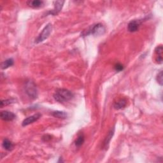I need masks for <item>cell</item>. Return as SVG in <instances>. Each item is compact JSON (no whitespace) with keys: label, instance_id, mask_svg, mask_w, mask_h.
<instances>
[{"label":"cell","instance_id":"cell-1","mask_svg":"<svg viewBox=\"0 0 163 163\" xmlns=\"http://www.w3.org/2000/svg\"><path fill=\"white\" fill-rule=\"evenodd\" d=\"M73 96V94L70 91L66 89H58L54 94L55 100L59 103H65V102L71 100Z\"/></svg>","mask_w":163,"mask_h":163},{"label":"cell","instance_id":"cell-2","mask_svg":"<svg viewBox=\"0 0 163 163\" xmlns=\"http://www.w3.org/2000/svg\"><path fill=\"white\" fill-rule=\"evenodd\" d=\"M104 32H105V28H104V26L102 24H100V23H98V24L91 26L86 31H84L82 33V36H86L90 35V34L100 36L101 34H103Z\"/></svg>","mask_w":163,"mask_h":163},{"label":"cell","instance_id":"cell-3","mask_svg":"<svg viewBox=\"0 0 163 163\" xmlns=\"http://www.w3.org/2000/svg\"><path fill=\"white\" fill-rule=\"evenodd\" d=\"M26 92L32 99H36L37 98L38 93L35 84L32 81H27L25 86Z\"/></svg>","mask_w":163,"mask_h":163},{"label":"cell","instance_id":"cell-4","mask_svg":"<svg viewBox=\"0 0 163 163\" xmlns=\"http://www.w3.org/2000/svg\"><path fill=\"white\" fill-rule=\"evenodd\" d=\"M52 29V24L49 23V24H48L45 26L44 29L42 30V33H41L39 34V36L37 37V38L35 40V43H39L40 42H43L47 38L51 33Z\"/></svg>","mask_w":163,"mask_h":163},{"label":"cell","instance_id":"cell-5","mask_svg":"<svg viewBox=\"0 0 163 163\" xmlns=\"http://www.w3.org/2000/svg\"><path fill=\"white\" fill-rule=\"evenodd\" d=\"M41 116L42 115H41V114H40V113H36V114L31 115L30 116V117L25 119L22 122V126H28V125H30L32 123H33V122L37 121L41 117Z\"/></svg>","mask_w":163,"mask_h":163},{"label":"cell","instance_id":"cell-6","mask_svg":"<svg viewBox=\"0 0 163 163\" xmlns=\"http://www.w3.org/2000/svg\"><path fill=\"white\" fill-rule=\"evenodd\" d=\"M2 120L5 121H11L15 119L16 116L13 113L9 111H2L0 114Z\"/></svg>","mask_w":163,"mask_h":163},{"label":"cell","instance_id":"cell-7","mask_svg":"<svg viewBox=\"0 0 163 163\" xmlns=\"http://www.w3.org/2000/svg\"><path fill=\"white\" fill-rule=\"evenodd\" d=\"M141 22L139 20H131L127 26V29L128 31L129 32H131V33H134V32H136L138 30L139 26H140Z\"/></svg>","mask_w":163,"mask_h":163},{"label":"cell","instance_id":"cell-8","mask_svg":"<svg viewBox=\"0 0 163 163\" xmlns=\"http://www.w3.org/2000/svg\"><path fill=\"white\" fill-rule=\"evenodd\" d=\"M65 1H57L54 2V8L53 10L49 12L50 14H52L53 15H56L63 8V6Z\"/></svg>","mask_w":163,"mask_h":163},{"label":"cell","instance_id":"cell-9","mask_svg":"<svg viewBox=\"0 0 163 163\" xmlns=\"http://www.w3.org/2000/svg\"><path fill=\"white\" fill-rule=\"evenodd\" d=\"M27 4L32 8H38L43 7V5H44V2L40 1V0H33V1H28Z\"/></svg>","mask_w":163,"mask_h":163},{"label":"cell","instance_id":"cell-10","mask_svg":"<svg viewBox=\"0 0 163 163\" xmlns=\"http://www.w3.org/2000/svg\"><path fill=\"white\" fill-rule=\"evenodd\" d=\"M156 53L158 55V58L156 59L157 62L159 64H161L162 63V46L160 45L157 46L156 48Z\"/></svg>","mask_w":163,"mask_h":163},{"label":"cell","instance_id":"cell-11","mask_svg":"<svg viewBox=\"0 0 163 163\" xmlns=\"http://www.w3.org/2000/svg\"><path fill=\"white\" fill-rule=\"evenodd\" d=\"M3 147L5 150L8 151H10L13 149V144L11 141H10L8 139H4L3 141Z\"/></svg>","mask_w":163,"mask_h":163},{"label":"cell","instance_id":"cell-12","mask_svg":"<svg viewBox=\"0 0 163 163\" xmlns=\"http://www.w3.org/2000/svg\"><path fill=\"white\" fill-rule=\"evenodd\" d=\"M126 104H127L126 100H124V99H122V100H121L116 102L114 104V108L116 110L122 109L124 108L126 106Z\"/></svg>","mask_w":163,"mask_h":163},{"label":"cell","instance_id":"cell-13","mask_svg":"<svg viewBox=\"0 0 163 163\" xmlns=\"http://www.w3.org/2000/svg\"><path fill=\"white\" fill-rule=\"evenodd\" d=\"M13 63H14L13 59H11V58H10V59H7L1 63V68L3 69H7L8 68H9V67L13 66Z\"/></svg>","mask_w":163,"mask_h":163},{"label":"cell","instance_id":"cell-14","mask_svg":"<svg viewBox=\"0 0 163 163\" xmlns=\"http://www.w3.org/2000/svg\"><path fill=\"white\" fill-rule=\"evenodd\" d=\"M52 115L59 119H65L67 117V113L65 112L61 111H54L52 113Z\"/></svg>","mask_w":163,"mask_h":163},{"label":"cell","instance_id":"cell-15","mask_svg":"<svg viewBox=\"0 0 163 163\" xmlns=\"http://www.w3.org/2000/svg\"><path fill=\"white\" fill-rule=\"evenodd\" d=\"M84 141H85V137H84V135L83 134H81L79 136H78L77 139L75 141V145L77 147H80L81 145H82Z\"/></svg>","mask_w":163,"mask_h":163},{"label":"cell","instance_id":"cell-16","mask_svg":"<svg viewBox=\"0 0 163 163\" xmlns=\"http://www.w3.org/2000/svg\"><path fill=\"white\" fill-rule=\"evenodd\" d=\"M15 102V100L13 99H9V100H2L1 101V107H3L5 105H8L11 103H13Z\"/></svg>","mask_w":163,"mask_h":163},{"label":"cell","instance_id":"cell-17","mask_svg":"<svg viewBox=\"0 0 163 163\" xmlns=\"http://www.w3.org/2000/svg\"><path fill=\"white\" fill-rule=\"evenodd\" d=\"M113 132H114V131L111 130L109 132L108 135V136H106V138L105 139V141H104V145H105V146H106V145L108 144V143L110 142V141L111 140V139H112V136L113 135Z\"/></svg>","mask_w":163,"mask_h":163},{"label":"cell","instance_id":"cell-18","mask_svg":"<svg viewBox=\"0 0 163 163\" xmlns=\"http://www.w3.org/2000/svg\"><path fill=\"white\" fill-rule=\"evenodd\" d=\"M157 81L162 86V71H160L159 73L157 76Z\"/></svg>","mask_w":163,"mask_h":163},{"label":"cell","instance_id":"cell-19","mask_svg":"<svg viewBox=\"0 0 163 163\" xmlns=\"http://www.w3.org/2000/svg\"><path fill=\"white\" fill-rule=\"evenodd\" d=\"M115 69L117 71H121L124 69V66L123 65H122L121 64L118 63L115 66Z\"/></svg>","mask_w":163,"mask_h":163},{"label":"cell","instance_id":"cell-20","mask_svg":"<svg viewBox=\"0 0 163 163\" xmlns=\"http://www.w3.org/2000/svg\"><path fill=\"white\" fill-rule=\"evenodd\" d=\"M51 138H52L51 136L48 135H46L45 136H43L42 137V140L43 141H48L50 140V139H51Z\"/></svg>","mask_w":163,"mask_h":163}]
</instances>
